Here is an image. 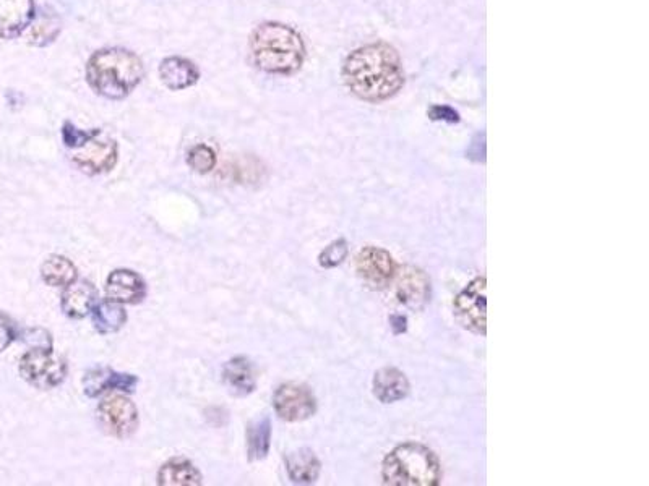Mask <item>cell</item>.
<instances>
[{"label": "cell", "mask_w": 649, "mask_h": 486, "mask_svg": "<svg viewBox=\"0 0 649 486\" xmlns=\"http://www.w3.org/2000/svg\"><path fill=\"white\" fill-rule=\"evenodd\" d=\"M145 77L143 62L124 47L99 49L86 64V81L91 90L112 101L127 98Z\"/></svg>", "instance_id": "obj_2"}, {"label": "cell", "mask_w": 649, "mask_h": 486, "mask_svg": "<svg viewBox=\"0 0 649 486\" xmlns=\"http://www.w3.org/2000/svg\"><path fill=\"white\" fill-rule=\"evenodd\" d=\"M276 414L286 422H302L312 417L317 410L314 394L302 384L286 383L276 389L273 396Z\"/></svg>", "instance_id": "obj_9"}, {"label": "cell", "mask_w": 649, "mask_h": 486, "mask_svg": "<svg viewBox=\"0 0 649 486\" xmlns=\"http://www.w3.org/2000/svg\"><path fill=\"white\" fill-rule=\"evenodd\" d=\"M59 33H61V22L57 20V17L44 15V17H39L38 20L31 22L26 38H28V43L33 46L43 47L54 43Z\"/></svg>", "instance_id": "obj_24"}, {"label": "cell", "mask_w": 649, "mask_h": 486, "mask_svg": "<svg viewBox=\"0 0 649 486\" xmlns=\"http://www.w3.org/2000/svg\"><path fill=\"white\" fill-rule=\"evenodd\" d=\"M137 384L138 380L134 375L117 373L109 368H95V370L88 371L85 380H83L85 394L88 397H98L99 394L106 393L109 389L134 393Z\"/></svg>", "instance_id": "obj_14"}, {"label": "cell", "mask_w": 649, "mask_h": 486, "mask_svg": "<svg viewBox=\"0 0 649 486\" xmlns=\"http://www.w3.org/2000/svg\"><path fill=\"white\" fill-rule=\"evenodd\" d=\"M409 393V381L405 373L396 368H382L375 373L374 394L383 404L403 401Z\"/></svg>", "instance_id": "obj_18"}, {"label": "cell", "mask_w": 649, "mask_h": 486, "mask_svg": "<svg viewBox=\"0 0 649 486\" xmlns=\"http://www.w3.org/2000/svg\"><path fill=\"white\" fill-rule=\"evenodd\" d=\"M187 162L198 174H208V172L215 169L216 154L215 151L211 150L210 146L197 145L190 150Z\"/></svg>", "instance_id": "obj_25"}, {"label": "cell", "mask_w": 649, "mask_h": 486, "mask_svg": "<svg viewBox=\"0 0 649 486\" xmlns=\"http://www.w3.org/2000/svg\"><path fill=\"white\" fill-rule=\"evenodd\" d=\"M223 381L231 393L244 397L254 393L257 388L254 365L245 357H234L223 368Z\"/></svg>", "instance_id": "obj_17"}, {"label": "cell", "mask_w": 649, "mask_h": 486, "mask_svg": "<svg viewBox=\"0 0 649 486\" xmlns=\"http://www.w3.org/2000/svg\"><path fill=\"white\" fill-rule=\"evenodd\" d=\"M96 303H98V292L95 286L91 282L80 281L72 282L67 286L62 295L61 305L65 315L80 320L93 312Z\"/></svg>", "instance_id": "obj_16"}, {"label": "cell", "mask_w": 649, "mask_h": 486, "mask_svg": "<svg viewBox=\"0 0 649 486\" xmlns=\"http://www.w3.org/2000/svg\"><path fill=\"white\" fill-rule=\"evenodd\" d=\"M430 119L434 120H447V122H458L460 117L453 109L445 106H435L430 109Z\"/></svg>", "instance_id": "obj_29"}, {"label": "cell", "mask_w": 649, "mask_h": 486, "mask_svg": "<svg viewBox=\"0 0 649 486\" xmlns=\"http://www.w3.org/2000/svg\"><path fill=\"white\" fill-rule=\"evenodd\" d=\"M250 56L255 67L271 75H293L306 60V44L291 26L267 22L250 36Z\"/></svg>", "instance_id": "obj_3"}, {"label": "cell", "mask_w": 649, "mask_h": 486, "mask_svg": "<svg viewBox=\"0 0 649 486\" xmlns=\"http://www.w3.org/2000/svg\"><path fill=\"white\" fill-rule=\"evenodd\" d=\"M396 295L403 305L421 310L430 300V281L426 273L414 266H405L396 279Z\"/></svg>", "instance_id": "obj_11"}, {"label": "cell", "mask_w": 649, "mask_h": 486, "mask_svg": "<svg viewBox=\"0 0 649 486\" xmlns=\"http://www.w3.org/2000/svg\"><path fill=\"white\" fill-rule=\"evenodd\" d=\"M390 321H392L393 333L395 334L405 333L406 328H408V326H406L408 320H406L405 316H401V315L392 316V320Z\"/></svg>", "instance_id": "obj_30"}, {"label": "cell", "mask_w": 649, "mask_h": 486, "mask_svg": "<svg viewBox=\"0 0 649 486\" xmlns=\"http://www.w3.org/2000/svg\"><path fill=\"white\" fill-rule=\"evenodd\" d=\"M344 83L367 103H382L400 93L405 72L395 47L385 43L362 46L349 54L343 65Z\"/></svg>", "instance_id": "obj_1"}, {"label": "cell", "mask_w": 649, "mask_h": 486, "mask_svg": "<svg viewBox=\"0 0 649 486\" xmlns=\"http://www.w3.org/2000/svg\"><path fill=\"white\" fill-rule=\"evenodd\" d=\"M35 20V0H0V39H13Z\"/></svg>", "instance_id": "obj_12"}, {"label": "cell", "mask_w": 649, "mask_h": 486, "mask_svg": "<svg viewBox=\"0 0 649 486\" xmlns=\"http://www.w3.org/2000/svg\"><path fill=\"white\" fill-rule=\"evenodd\" d=\"M486 278L474 279L455 299L456 320L463 328L486 336Z\"/></svg>", "instance_id": "obj_6"}, {"label": "cell", "mask_w": 649, "mask_h": 486, "mask_svg": "<svg viewBox=\"0 0 649 486\" xmlns=\"http://www.w3.org/2000/svg\"><path fill=\"white\" fill-rule=\"evenodd\" d=\"M98 420L109 435L124 440L138 428V410L127 397L111 396L98 405Z\"/></svg>", "instance_id": "obj_7"}, {"label": "cell", "mask_w": 649, "mask_h": 486, "mask_svg": "<svg viewBox=\"0 0 649 486\" xmlns=\"http://www.w3.org/2000/svg\"><path fill=\"white\" fill-rule=\"evenodd\" d=\"M106 292L109 300L121 303V305H135L142 302L147 295V286L137 273L130 269H116L109 274L106 281Z\"/></svg>", "instance_id": "obj_13"}, {"label": "cell", "mask_w": 649, "mask_h": 486, "mask_svg": "<svg viewBox=\"0 0 649 486\" xmlns=\"http://www.w3.org/2000/svg\"><path fill=\"white\" fill-rule=\"evenodd\" d=\"M41 276L48 286H69L77 279V268L65 256L54 255L44 261Z\"/></svg>", "instance_id": "obj_22"}, {"label": "cell", "mask_w": 649, "mask_h": 486, "mask_svg": "<svg viewBox=\"0 0 649 486\" xmlns=\"http://www.w3.org/2000/svg\"><path fill=\"white\" fill-rule=\"evenodd\" d=\"M160 78L169 90L181 91L194 86L200 80V70L192 60L168 57L160 64Z\"/></svg>", "instance_id": "obj_15"}, {"label": "cell", "mask_w": 649, "mask_h": 486, "mask_svg": "<svg viewBox=\"0 0 649 486\" xmlns=\"http://www.w3.org/2000/svg\"><path fill=\"white\" fill-rule=\"evenodd\" d=\"M20 375L35 388L52 389L64 381L67 365L52 355V347H33L20 360Z\"/></svg>", "instance_id": "obj_5"}, {"label": "cell", "mask_w": 649, "mask_h": 486, "mask_svg": "<svg viewBox=\"0 0 649 486\" xmlns=\"http://www.w3.org/2000/svg\"><path fill=\"white\" fill-rule=\"evenodd\" d=\"M385 485L437 486L442 480L440 462L434 452L417 443L401 444L383 461Z\"/></svg>", "instance_id": "obj_4"}, {"label": "cell", "mask_w": 649, "mask_h": 486, "mask_svg": "<svg viewBox=\"0 0 649 486\" xmlns=\"http://www.w3.org/2000/svg\"><path fill=\"white\" fill-rule=\"evenodd\" d=\"M75 166L90 175L104 174L111 171L117 162L116 140L106 137L98 128L95 137L86 141L85 145L74 150L72 156Z\"/></svg>", "instance_id": "obj_8"}, {"label": "cell", "mask_w": 649, "mask_h": 486, "mask_svg": "<svg viewBox=\"0 0 649 486\" xmlns=\"http://www.w3.org/2000/svg\"><path fill=\"white\" fill-rule=\"evenodd\" d=\"M17 339V326L9 316L0 313V354Z\"/></svg>", "instance_id": "obj_28"}, {"label": "cell", "mask_w": 649, "mask_h": 486, "mask_svg": "<svg viewBox=\"0 0 649 486\" xmlns=\"http://www.w3.org/2000/svg\"><path fill=\"white\" fill-rule=\"evenodd\" d=\"M127 323V313L121 303L114 300H103L93 308V324L101 334L117 333Z\"/></svg>", "instance_id": "obj_21"}, {"label": "cell", "mask_w": 649, "mask_h": 486, "mask_svg": "<svg viewBox=\"0 0 649 486\" xmlns=\"http://www.w3.org/2000/svg\"><path fill=\"white\" fill-rule=\"evenodd\" d=\"M320 461L310 449H299L286 456V470L294 483H314L320 475Z\"/></svg>", "instance_id": "obj_19"}, {"label": "cell", "mask_w": 649, "mask_h": 486, "mask_svg": "<svg viewBox=\"0 0 649 486\" xmlns=\"http://www.w3.org/2000/svg\"><path fill=\"white\" fill-rule=\"evenodd\" d=\"M346 256H348V242L344 239L336 240L320 253V266H323V268H335V266L343 263Z\"/></svg>", "instance_id": "obj_27"}, {"label": "cell", "mask_w": 649, "mask_h": 486, "mask_svg": "<svg viewBox=\"0 0 649 486\" xmlns=\"http://www.w3.org/2000/svg\"><path fill=\"white\" fill-rule=\"evenodd\" d=\"M271 422L268 417H260L247 428V452L250 461H260L270 451Z\"/></svg>", "instance_id": "obj_23"}, {"label": "cell", "mask_w": 649, "mask_h": 486, "mask_svg": "<svg viewBox=\"0 0 649 486\" xmlns=\"http://www.w3.org/2000/svg\"><path fill=\"white\" fill-rule=\"evenodd\" d=\"M356 271L362 281L374 289L387 287L395 278L396 266L393 256L379 247H366L356 258Z\"/></svg>", "instance_id": "obj_10"}, {"label": "cell", "mask_w": 649, "mask_h": 486, "mask_svg": "<svg viewBox=\"0 0 649 486\" xmlns=\"http://www.w3.org/2000/svg\"><path fill=\"white\" fill-rule=\"evenodd\" d=\"M96 132H98V128L80 130L72 122H65L64 127H62V140H64V145L69 150H78L80 146L85 145L86 141L95 137Z\"/></svg>", "instance_id": "obj_26"}, {"label": "cell", "mask_w": 649, "mask_h": 486, "mask_svg": "<svg viewBox=\"0 0 649 486\" xmlns=\"http://www.w3.org/2000/svg\"><path fill=\"white\" fill-rule=\"evenodd\" d=\"M158 483L172 486L202 485V475L192 462L185 459H171L161 467Z\"/></svg>", "instance_id": "obj_20"}]
</instances>
